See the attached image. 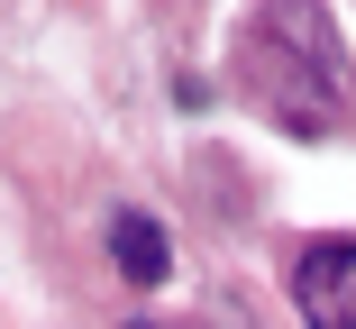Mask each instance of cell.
Instances as JSON below:
<instances>
[{
	"instance_id": "cell-1",
	"label": "cell",
	"mask_w": 356,
	"mask_h": 329,
	"mask_svg": "<svg viewBox=\"0 0 356 329\" xmlns=\"http://www.w3.org/2000/svg\"><path fill=\"white\" fill-rule=\"evenodd\" d=\"M238 83L302 138H329V128H356V64L329 37L320 0H256V19L238 37Z\"/></svg>"
},
{
	"instance_id": "cell-2",
	"label": "cell",
	"mask_w": 356,
	"mask_h": 329,
	"mask_svg": "<svg viewBox=\"0 0 356 329\" xmlns=\"http://www.w3.org/2000/svg\"><path fill=\"white\" fill-rule=\"evenodd\" d=\"M293 302H302V320L356 329V238H311L293 256Z\"/></svg>"
},
{
	"instance_id": "cell-3",
	"label": "cell",
	"mask_w": 356,
	"mask_h": 329,
	"mask_svg": "<svg viewBox=\"0 0 356 329\" xmlns=\"http://www.w3.org/2000/svg\"><path fill=\"white\" fill-rule=\"evenodd\" d=\"M110 266L147 293V284H165L174 275V247H165V220H147V211H119L110 220Z\"/></svg>"
}]
</instances>
